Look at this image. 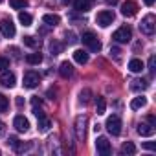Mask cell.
<instances>
[{
    "label": "cell",
    "instance_id": "1",
    "mask_svg": "<svg viewBox=\"0 0 156 156\" xmlns=\"http://www.w3.org/2000/svg\"><path fill=\"white\" fill-rule=\"evenodd\" d=\"M81 39H83V44H87L92 51H99L101 50V42H99V39H98V35L94 31H85Z\"/></svg>",
    "mask_w": 156,
    "mask_h": 156
},
{
    "label": "cell",
    "instance_id": "17",
    "mask_svg": "<svg viewBox=\"0 0 156 156\" xmlns=\"http://www.w3.org/2000/svg\"><path fill=\"white\" fill-rule=\"evenodd\" d=\"M42 22H44V24H48V26H57V24L61 22V19H59V15L48 13V15H44V17H42Z\"/></svg>",
    "mask_w": 156,
    "mask_h": 156
},
{
    "label": "cell",
    "instance_id": "37",
    "mask_svg": "<svg viewBox=\"0 0 156 156\" xmlns=\"http://www.w3.org/2000/svg\"><path fill=\"white\" fill-rule=\"evenodd\" d=\"M105 2H107L108 6H114V4H118V2H119V0H105Z\"/></svg>",
    "mask_w": 156,
    "mask_h": 156
},
{
    "label": "cell",
    "instance_id": "36",
    "mask_svg": "<svg viewBox=\"0 0 156 156\" xmlns=\"http://www.w3.org/2000/svg\"><path fill=\"white\" fill-rule=\"evenodd\" d=\"M110 53H114V55H116V57H118V55H119V53H121V51H119V50H118V48H110Z\"/></svg>",
    "mask_w": 156,
    "mask_h": 156
},
{
    "label": "cell",
    "instance_id": "15",
    "mask_svg": "<svg viewBox=\"0 0 156 156\" xmlns=\"http://www.w3.org/2000/svg\"><path fill=\"white\" fill-rule=\"evenodd\" d=\"M138 134L140 136H152L154 134V125H151V123H140L138 125Z\"/></svg>",
    "mask_w": 156,
    "mask_h": 156
},
{
    "label": "cell",
    "instance_id": "21",
    "mask_svg": "<svg viewBox=\"0 0 156 156\" xmlns=\"http://www.w3.org/2000/svg\"><path fill=\"white\" fill-rule=\"evenodd\" d=\"M121 154H129V156L136 154V145H134L132 141H125V143L121 145Z\"/></svg>",
    "mask_w": 156,
    "mask_h": 156
},
{
    "label": "cell",
    "instance_id": "12",
    "mask_svg": "<svg viewBox=\"0 0 156 156\" xmlns=\"http://www.w3.org/2000/svg\"><path fill=\"white\" fill-rule=\"evenodd\" d=\"M13 125H15V129H17L19 132H28V129H30V121H28L24 116H17V118L13 119Z\"/></svg>",
    "mask_w": 156,
    "mask_h": 156
},
{
    "label": "cell",
    "instance_id": "32",
    "mask_svg": "<svg viewBox=\"0 0 156 156\" xmlns=\"http://www.w3.org/2000/svg\"><path fill=\"white\" fill-rule=\"evenodd\" d=\"M50 48H51L53 55H57V53L61 51V44H59V42H51V44H50Z\"/></svg>",
    "mask_w": 156,
    "mask_h": 156
},
{
    "label": "cell",
    "instance_id": "40",
    "mask_svg": "<svg viewBox=\"0 0 156 156\" xmlns=\"http://www.w3.org/2000/svg\"><path fill=\"white\" fill-rule=\"evenodd\" d=\"M61 2H62V4H68V2H72V0H61Z\"/></svg>",
    "mask_w": 156,
    "mask_h": 156
},
{
    "label": "cell",
    "instance_id": "8",
    "mask_svg": "<svg viewBox=\"0 0 156 156\" xmlns=\"http://www.w3.org/2000/svg\"><path fill=\"white\" fill-rule=\"evenodd\" d=\"M96 22H98L101 28H108V26L114 22V13H112V11H108V9L99 11V13L96 15Z\"/></svg>",
    "mask_w": 156,
    "mask_h": 156
},
{
    "label": "cell",
    "instance_id": "23",
    "mask_svg": "<svg viewBox=\"0 0 156 156\" xmlns=\"http://www.w3.org/2000/svg\"><path fill=\"white\" fill-rule=\"evenodd\" d=\"M105 110H107V101H105V98L98 96L96 98V112L98 114H105Z\"/></svg>",
    "mask_w": 156,
    "mask_h": 156
},
{
    "label": "cell",
    "instance_id": "13",
    "mask_svg": "<svg viewBox=\"0 0 156 156\" xmlns=\"http://www.w3.org/2000/svg\"><path fill=\"white\" fill-rule=\"evenodd\" d=\"M9 145L15 149V152H24V151H28V149L31 147V143H20L15 136H11V138H9Z\"/></svg>",
    "mask_w": 156,
    "mask_h": 156
},
{
    "label": "cell",
    "instance_id": "28",
    "mask_svg": "<svg viewBox=\"0 0 156 156\" xmlns=\"http://www.w3.org/2000/svg\"><path fill=\"white\" fill-rule=\"evenodd\" d=\"M9 6L13 9H24L28 6V2H26V0H9Z\"/></svg>",
    "mask_w": 156,
    "mask_h": 156
},
{
    "label": "cell",
    "instance_id": "10",
    "mask_svg": "<svg viewBox=\"0 0 156 156\" xmlns=\"http://www.w3.org/2000/svg\"><path fill=\"white\" fill-rule=\"evenodd\" d=\"M96 149H98V152L99 154H103V156H107V154H110V141L105 138V136H99L98 140H96Z\"/></svg>",
    "mask_w": 156,
    "mask_h": 156
},
{
    "label": "cell",
    "instance_id": "22",
    "mask_svg": "<svg viewBox=\"0 0 156 156\" xmlns=\"http://www.w3.org/2000/svg\"><path fill=\"white\" fill-rule=\"evenodd\" d=\"M145 66H143V62L140 61V59H132L130 62H129V70L130 72H134V73H138V72H141Z\"/></svg>",
    "mask_w": 156,
    "mask_h": 156
},
{
    "label": "cell",
    "instance_id": "25",
    "mask_svg": "<svg viewBox=\"0 0 156 156\" xmlns=\"http://www.w3.org/2000/svg\"><path fill=\"white\" fill-rule=\"evenodd\" d=\"M75 9L77 11H88V8H90V0H75Z\"/></svg>",
    "mask_w": 156,
    "mask_h": 156
},
{
    "label": "cell",
    "instance_id": "27",
    "mask_svg": "<svg viewBox=\"0 0 156 156\" xmlns=\"http://www.w3.org/2000/svg\"><path fill=\"white\" fill-rule=\"evenodd\" d=\"M50 127H51V123H50V119H48L46 116H44V118H39V130H41V132H46Z\"/></svg>",
    "mask_w": 156,
    "mask_h": 156
},
{
    "label": "cell",
    "instance_id": "7",
    "mask_svg": "<svg viewBox=\"0 0 156 156\" xmlns=\"http://www.w3.org/2000/svg\"><path fill=\"white\" fill-rule=\"evenodd\" d=\"M39 83H41L39 72L28 70V72L24 73V87H26V88H35V87H39Z\"/></svg>",
    "mask_w": 156,
    "mask_h": 156
},
{
    "label": "cell",
    "instance_id": "42",
    "mask_svg": "<svg viewBox=\"0 0 156 156\" xmlns=\"http://www.w3.org/2000/svg\"><path fill=\"white\" fill-rule=\"evenodd\" d=\"M0 123H2V121H0Z\"/></svg>",
    "mask_w": 156,
    "mask_h": 156
},
{
    "label": "cell",
    "instance_id": "41",
    "mask_svg": "<svg viewBox=\"0 0 156 156\" xmlns=\"http://www.w3.org/2000/svg\"><path fill=\"white\" fill-rule=\"evenodd\" d=\"M0 2H4V0H0Z\"/></svg>",
    "mask_w": 156,
    "mask_h": 156
},
{
    "label": "cell",
    "instance_id": "19",
    "mask_svg": "<svg viewBox=\"0 0 156 156\" xmlns=\"http://www.w3.org/2000/svg\"><path fill=\"white\" fill-rule=\"evenodd\" d=\"M145 105H147V98H143V96H140V98H134V99L130 101V108H132V110L143 108Z\"/></svg>",
    "mask_w": 156,
    "mask_h": 156
},
{
    "label": "cell",
    "instance_id": "16",
    "mask_svg": "<svg viewBox=\"0 0 156 156\" xmlns=\"http://www.w3.org/2000/svg\"><path fill=\"white\" fill-rule=\"evenodd\" d=\"M73 61L79 62V64H87L88 62V53L85 50H75L73 51Z\"/></svg>",
    "mask_w": 156,
    "mask_h": 156
},
{
    "label": "cell",
    "instance_id": "26",
    "mask_svg": "<svg viewBox=\"0 0 156 156\" xmlns=\"http://www.w3.org/2000/svg\"><path fill=\"white\" fill-rule=\"evenodd\" d=\"M19 20H20L22 26H31V20H33V19H31L30 13H24V11H22V13H19Z\"/></svg>",
    "mask_w": 156,
    "mask_h": 156
},
{
    "label": "cell",
    "instance_id": "11",
    "mask_svg": "<svg viewBox=\"0 0 156 156\" xmlns=\"http://www.w3.org/2000/svg\"><path fill=\"white\" fill-rule=\"evenodd\" d=\"M15 73H11V72H8V70H4L2 72V75H0V85L2 87H6V88H13L15 87Z\"/></svg>",
    "mask_w": 156,
    "mask_h": 156
},
{
    "label": "cell",
    "instance_id": "35",
    "mask_svg": "<svg viewBox=\"0 0 156 156\" xmlns=\"http://www.w3.org/2000/svg\"><path fill=\"white\" fill-rule=\"evenodd\" d=\"M66 41L70 42V44H73V42H77V39H75V35L70 31V33H66Z\"/></svg>",
    "mask_w": 156,
    "mask_h": 156
},
{
    "label": "cell",
    "instance_id": "6",
    "mask_svg": "<svg viewBox=\"0 0 156 156\" xmlns=\"http://www.w3.org/2000/svg\"><path fill=\"white\" fill-rule=\"evenodd\" d=\"M0 31H2V35H4L6 39H11V37H15L17 30H15V24H13V20H11V19H2V20H0Z\"/></svg>",
    "mask_w": 156,
    "mask_h": 156
},
{
    "label": "cell",
    "instance_id": "30",
    "mask_svg": "<svg viewBox=\"0 0 156 156\" xmlns=\"http://www.w3.org/2000/svg\"><path fill=\"white\" fill-rule=\"evenodd\" d=\"M8 107H9L8 98H6L4 94H0V112H6V110H8Z\"/></svg>",
    "mask_w": 156,
    "mask_h": 156
},
{
    "label": "cell",
    "instance_id": "31",
    "mask_svg": "<svg viewBox=\"0 0 156 156\" xmlns=\"http://www.w3.org/2000/svg\"><path fill=\"white\" fill-rule=\"evenodd\" d=\"M9 68V59L8 57H0V72H4Z\"/></svg>",
    "mask_w": 156,
    "mask_h": 156
},
{
    "label": "cell",
    "instance_id": "3",
    "mask_svg": "<svg viewBox=\"0 0 156 156\" xmlns=\"http://www.w3.org/2000/svg\"><path fill=\"white\" fill-rule=\"evenodd\" d=\"M87 123H88L87 116H77L75 118V136L79 141H85V138H87Z\"/></svg>",
    "mask_w": 156,
    "mask_h": 156
},
{
    "label": "cell",
    "instance_id": "5",
    "mask_svg": "<svg viewBox=\"0 0 156 156\" xmlns=\"http://www.w3.org/2000/svg\"><path fill=\"white\" fill-rule=\"evenodd\" d=\"M112 39H114L116 42H119V44H125V42H129V41L132 39V30H130L129 26H121L119 30L114 31Z\"/></svg>",
    "mask_w": 156,
    "mask_h": 156
},
{
    "label": "cell",
    "instance_id": "38",
    "mask_svg": "<svg viewBox=\"0 0 156 156\" xmlns=\"http://www.w3.org/2000/svg\"><path fill=\"white\" fill-rule=\"evenodd\" d=\"M143 2H145V6H152V4H154V0H143Z\"/></svg>",
    "mask_w": 156,
    "mask_h": 156
},
{
    "label": "cell",
    "instance_id": "18",
    "mask_svg": "<svg viewBox=\"0 0 156 156\" xmlns=\"http://www.w3.org/2000/svg\"><path fill=\"white\" fill-rule=\"evenodd\" d=\"M147 87H149V83H147L145 79H134V81H132V85H130V90L140 92V90H145Z\"/></svg>",
    "mask_w": 156,
    "mask_h": 156
},
{
    "label": "cell",
    "instance_id": "29",
    "mask_svg": "<svg viewBox=\"0 0 156 156\" xmlns=\"http://www.w3.org/2000/svg\"><path fill=\"white\" fill-rule=\"evenodd\" d=\"M24 44L30 46V48H37V46H39V41H35L31 35H26V37H24Z\"/></svg>",
    "mask_w": 156,
    "mask_h": 156
},
{
    "label": "cell",
    "instance_id": "24",
    "mask_svg": "<svg viewBox=\"0 0 156 156\" xmlns=\"http://www.w3.org/2000/svg\"><path fill=\"white\" fill-rule=\"evenodd\" d=\"M26 62L28 64H41L42 62V55L41 53H28L26 55Z\"/></svg>",
    "mask_w": 156,
    "mask_h": 156
},
{
    "label": "cell",
    "instance_id": "34",
    "mask_svg": "<svg viewBox=\"0 0 156 156\" xmlns=\"http://www.w3.org/2000/svg\"><path fill=\"white\" fill-rule=\"evenodd\" d=\"M143 149H147V151H154V149H156V143H154V141H145V143H143Z\"/></svg>",
    "mask_w": 156,
    "mask_h": 156
},
{
    "label": "cell",
    "instance_id": "4",
    "mask_svg": "<svg viewBox=\"0 0 156 156\" xmlns=\"http://www.w3.org/2000/svg\"><path fill=\"white\" fill-rule=\"evenodd\" d=\"M156 30V17L154 15H147L145 19H141L140 22V31L145 33V35H152Z\"/></svg>",
    "mask_w": 156,
    "mask_h": 156
},
{
    "label": "cell",
    "instance_id": "14",
    "mask_svg": "<svg viewBox=\"0 0 156 156\" xmlns=\"http://www.w3.org/2000/svg\"><path fill=\"white\" fill-rule=\"evenodd\" d=\"M59 73H61V77L68 79V77H72V73H73V66H72L68 61H62L61 66H59Z\"/></svg>",
    "mask_w": 156,
    "mask_h": 156
},
{
    "label": "cell",
    "instance_id": "39",
    "mask_svg": "<svg viewBox=\"0 0 156 156\" xmlns=\"http://www.w3.org/2000/svg\"><path fill=\"white\" fill-rule=\"evenodd\" d=\"M4 132V123H0V134Z\"/></svg>",
    "mask_w": 156,
    "mask_h": 156
},
{
    "label": "cell",
    "instance_id": "20",
    "mask_svg": "<svg viewBox=\"0 0 156 156\" xmlns=\"http://www.w3.org/2000/svg\"><path fill=\"white\" fill-rule=\"evenodd\" d=\"M90 98H92V90L90 88H85L79 92V103L81 105H88L90 103Z\"/></svg>",
    "mask_w": 156,
    "mask_h": 156
},
{
    "label": "cell",
    "instance_id": "2",
    "mask_svg": "<svg viewBox=\"0 0 156 156\" xmlns=\"http://www.w3.org/2000/svg\"><path fill=\"white\" fill-rule=\"evenodd\" d=\"M105 127H107V130H108L112 136H119V134H121V118L116 116V114H114V116H108Z\"/></svg>",
    "mask_w": 156,
    "mask_h": 156
},
{
    "label": "cell",
    "instance_id": "33",
    "mask_svg": "<svg viewBox=\"0 0 156 156\" xmlns=\"http://www.w3.org/2000/svg\"><path fill=\"white\" fill-rule=\"evenodd\" d=\"M154 66H156V57H154V55H151V59H149V70H151L152 73H154V70H156Z\"/></svg>",
    "mask_w": 156,
    "mask_h": 156
},
{
    "label": "cell",
    "instance_id": "9",
    "mask_svg": "<svg viewBox=\"0 0 156 156\" xmlns=\"http://www.w3.org/2000/svg\"><path fill=\"white\" fill-rule=\"evenodd\" d=\"M138 13V4L134 0H127V2L121 4V15L123 17H134Z\"/></svg>",
    "mask_w": 156,
    "mask_h": 156
}]
</instances>
